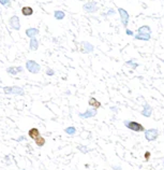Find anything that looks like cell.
Masks as SVG:
<instances>
[{
  "mask_svg": "<svg viewBox=\"0 0 164 170\" xmlns=\"http://www.w3.org/2000/svg\"><path fill=\"white\" fill-rule=\"evenodd\" d=\"M161 62H163V64H164V59H161Z\"/></svg>",
  "mask_w": 164,
  "mask_h": 170,
  "instance_id": "33",
  "label": "cell"
},
{
  "mask_svg": "<svg viewBox=\"0 0 164 170\" xmlns=\"http://www.w3.org/2000/svg\"><path fill=\"white\" fill-rule=\"evenodd\" d=\"M117 12H118V14H119L120 22H121V24H122L123 27H124V29L128 28L129 21H130V14H129V12L123 8H118Z\"/></svg>",
  "mask_w": 164,
  "mask_h": 170,
  "instance_id": "5",
  "label": "cell"
},
{
  "mask_svg": "<svg viewBox=\"0 0 164 170\" xmlns=\"http://www.w3.org/2000/svg\"><path fill=\"white\" fill-rule=\"evenodd\" d=\"M45 73H46V75H48V77H53V75H55V70L51 69V68H47V69L45 70Z\"/></svg>",
  "mask_w": 164,
  "mask_h": 170,
  "instance_id": "26",
  "label": "cell"
},
{
  "mask_svg": "<svg viewBox=\"0 0 164 170\" xmlns=\"http://www.w3.org/2000/svg\"><path fill=\"white\" fill-rule=\"evenodd\" d=\"M3 93L5 95H15V96H24L25 95V90L22 86L14 85V86H4L2 87Z\"/></svg>",
  "mask_w": 164,
  "mask_h": 170,
  "instance_id": "1",
  "label": "cell"
},
{
  "mask_svg": "<svg viewBox=\"0 0 164 170\" xmlns=\"http://www.w3.org/2000/svg\"><path fill=\"white\" fill-rule=\"evenodd\" d=\"M144 156H145V160H146V162H148L149 158H150V156H151V153L149 152V151H147V152H145Z\"/></svg>",
  "mask_w": 164,
  "mask_h": 170,
  "instance_id": "28",
  "label": "cell"
},
{
  "mask_svg": "<svg viewBox=\"0 0 164 170\" xmlns=\"http://www.w3.org/2000/svg\"><path fill=\"white\" fill-rule=\"evenodd\" d=\"M134 40H139V41H150L151 39V35L150 34H136L134 35Z\"/></svg>",
  "mask_w": 164,
  "mask_h": 170,
  "instance_id": "15",
  "label": "cell"
},
{
  "mask_svg": "<svg viewBox=\"0 0 164 170\" xmlns=\"http://www.w3.org/2000/svg\"><path fill=\"white\" fill-rule=\"evenodd\" d=\"M0 5L4 7V8H11V5H12V2H11V0H0Z\"/></svg>",
  "mask_w": 164,
  "mask_h": 170,
  "instance_id": "25",
  "label": "cell"
},
{
  "mask_svg": "<svg viewBox=\"0 0 164 170\" xmlns=\"http://www.w3.org/2000/svg\"><path fill=\"white\" fill-rule=\"evenodd\" d=\"M22 14H23L24 16H26V17H29V16H31L32 14H34V9L31 8V7H29V5H25V7H23L21 10Z\"/></svg>",
  "mask_w": 164,
  "mask_h": 170,
  "instance_id": "17",
  "label": "cell"
},
{
  "mask_svg": "<svg viewBox=\"0 0 164 170\" xmlns=\"http://www.w3.org/2000/svg\"><path fill=\"white\" fill-rule=\"evenodd\" d=\"M116 10L115 9H113V8H110V9H108L107 11H106L105 13H103L102 15L104 16V17H107V16H114V15H116Z\"/></svg>",
  "mask_w": 164,
  "mask_h": 170,
  "instance_id": "23",
  "label": "cell"
},
{
  "mask_svg": "<svg viewBox=\"0 0 164 170\" xmlns=\"http://www.w3.org/2000/svg\"><path fill=\"white\" fill-rule=\"evenodd\" d=\"M152 112H154L152 107L147 102L144 103V108L142 110V115L145 116V117H150L152 115Z\"/></svg>",
  "mask_w": 164,
  "mask_h": 170,
  "instance_id": "11",
  "label": "cell"
},
{
  "mask_svg": "<svg viewBox=\"0 0 164 170\" xmlns=\"http://www.w3.org/2000/svg\"><path fill=\"white\" fill-rule=\"evenodd\" d=\"M123 124H124V126L127 127L128 129L132 130V132H145L146 129L144 127L143 124L139 123V122H135V121H123Z\"/></svg>",
  "mask_w": 164,
  "mask_h": 170,
  "instance_id": "2",
  "label": "cell"
},
{
  "mask_svg": "<svg viewBox=\"0 0 164 170\" xmlns=\"http://www.w3.org/2000/svg\"><path fill=\"white\" fill-rule=\"evenodd\" d=\"M54 17L57 21H62V20H64V17H66V13L62 10H56L54 12Z\"/></svg>",
  "mask_w": 164,
  "mask_h": 170,
  "instance_id": "20",
  "label": "cell"
},
{
  "mask_svg": "<svg viewBox=\"0 0 164 170\" xmlns=\"http://www.w3.org/2000/svg\"><path fill=\"white\" fill-rule=\"evenodd\" d=\"M126 35L129 37H134V31L131 30V29H129V28H126Z\"/></svg>",
  "mask_w": 164,
  "mask_h": 170,
  "instance_id": "27",
  "label": "cell"
},
{
  "mask_svg": "<svg viewBox=\"0 0 164 170\" xmlns=\"http://www.w3.org/2000/svg\"><path fill=\"white\" fill-rule=\"evenodd\" d=\"M25 67H26V69L28 70L30 73H32V74H38L39 72H41V65L38 64V62L34 59L27 60Z\"/></svg>",
  "mask_w": 164,
  "mask_h": 170,
  "instance_id": "3",
  "label": "cell"
},
{
  "mask_svg": "<svg viewBox=\"0 0 164 170\" xmlns=\"http://www.w3.org/2000/svg\"><path fill=\"white\" fill-rule=\"evenodd\" d=\"M151 28L148 25H143L137 28V34H150L151 35Z\"/></svg>",
  "mask_w": 164,
  "mask_h": 170,
  "instance_id": "19",
  "label": "cell"
},
{
  "mask_svg": "<svg viewBox=\"0 0 164 170\" xmlns=\"http://www.w3.org/2000/svg\"><path fill=\"white\" fill-rule=\"evenodd\" d=\"M34 143H36V145L38 147H43L44 145H45V143H46V140H45V138H44V137L40 136L38 139L34 140Z\"/></svg>",
  "mask_w": 164,
  "mask_h": 170,
  "instance_id": "21",
  "label": "cell"
},
{
  "mask_svg": "<svg viewBox=\"0 0 164 170\" xmlns=\"http://www.w3.org/2000/svg\"><path fill=\"white\" fill-rule=\"evenodd\" d=\"M21 170H27V169H21Z\"/></svg>",
  "mask_w": 164,
  "mask_h": 170,
  "instance_id": "34",
  "label": "cell"
},
{
  "mask_svg": "<svg viewBox=\"0 0 164 170\" xmlns=\"http://www.w3.org/2000/svg\"><path fill=\"white\" fill-rule=\"evenodd\" d=\"M24 140H26L25 137H24V136H19L17 139H16V141H17V142H22V141H24Z\"/></svg>",
  "mask_w": 164,
  "mask_h": 170,
  "instance_id": "31",
  "label": "cell"
},
{
  "mask_svg": "<svg viewBox=\"0 0 164 170\" xmlns=\"http://www.w3.org/2000/svg\"><path fill=\"white\" fill-rule=\"evenodd\" d=\"M28 136L30 139H32L34 141L36 139H38L39 137L41 136V132H40V130H39L38 128H36V127H32V128H30L28 130Z\"/></svg>",
  "mask_w": 164,
  "mask_h": 170,
  "instance_id": "13",
  "label": "cell"
},
{
  "mask_svg": "<svg viewBox=\"0 0 164 170\" xmlns=\"http://www.w3.org/2000/svg\"><path fill=\"white\" fill-rule=\"evenodd\" d=\"M39 47H40V42H39L38 39L34 37V38H31L30 41H29V50L32 52L38 51Z\"/></svg>",
  "mask_w": 164,
  "mask_h": 170,
  "instance_id": "14",
  "label": "cell"
},
{
  "mask_svg": "<svg viewBox=\"0 0 164 170\" xmlns=\"http://www.w3.org/2000/svg\"><path fill=\"white\" fill-rule=\"evenodd\" d=\"M9 26L11 27V29L13 30H21V21H19V17L17 15H12L10 18H9Z\"/></svg>",
  "mask_w": 164,
  "mask_h": 170,
  "instance_id": "7",
  "label": "cell"
},
{
  "mask_svg": "<svg viewBox=\"0 0 164 170\" xmlns=\"http://www.w3.org/2000/svg\"><path fill=\"white\" fill-rule=\"evenodd\" d=\"M99 9H100V7H99L98 2L95 1V0H92V1H87L86 3L83 5V10L86 13H89V14H93V13L98 12Z\"/></svg>",
  "mask_w": 164,
  "mask_h": 170,
  "instance_id": "4",
  "label": "cell"
},
{
  "mask_svg": "<svg viewBox=\"0 0 164 170\" xmlns=\"http://www.w3.org/2000/svg\"><path fill=\"white\" fill-rule=\"evenodd\" d=\"M162 165H163V167H164V159L162 160Z\"/></svg>",
  "mask_w": 164,
  "mask_h": 170,
  "instance_id": "32",
  "label": "cell"
},
{
  "mask_svg": "<svg viewBox=\"0 0 164 170\" xmlns=\"http://www.w3.org/2000/svg\"><path fill=\"white\" fill-rule=\"evenodd\" d=\"M64 132H66L67 135H69V136H74V135H76L77 130L74 126H69L64 129Z\"/></svg>",
  "mask_w": 164,
  "mask_h": 170,
  "instance_id": "22",
  "label": "cell"
},
{
  "mask_svg": "<svg viewBox=\"0 0 164 170\" xmlns=\"http://www.w3.org/2000/svg\"><path fill=\"white\" fill-rule=\"evenodd\" d=\"M126 66H127V67H129V68H131V69L135 70V69H137V68L139 67V64L136 62L135 58H131V59H129V60H127V62H126Z\"/></svg>",
  "mask_w": 164,
  "mask_h": 170,
  "instance_id": "18",
  "label": "cell"
},
{
  "mask_svg": "<svg viewBox=\"0 0 164 170\" xmlns=\"http://www.w3.org/2000/svg\"><path fill=\"white\" fill-rule=\"evenodd\" d=\"M77 149H78V151L82 153H84V154H87V153H89L90 150L88 149V147H86V145H83V144H80L77 145Z\"/></svg>",
  "mask_w": 164,
  "mask_h": 170,
  "instance_id": "24",
  "label": "cell"
},
{
  "mask_svg": "<svg viewBox=\"0 0 164 170\" xmlns=\"http://www.w3.org/2000/svg\"><path fill=\"white\" fill-rule=\"evenodd\" d=\"M144 134H145V139L147 140L148 142H154L156 141L158 138H159V129L157 128H149V129H146L145 132H144Z\"/></svg>",
  "mask_w": 164,
  "mask_h": 170,
  "instance_id": "6",
  "label": "cell"
},
{
  "mask_svg": "<svg viewBox=\"0 0 164 170\" xmlns=\"http://www.w3.org/2000/svg\"><path fill=\"white\" fill-rule=\"evenodd\" d=\"M112 169H113V170H121V169H122V168H121V166H119V165H113V166H112Z\"/></svg>",
  "mask_w": 164,
  "mask_h": 170,
  "instance_id": "30",
  "label": "cell"
},
{
  "mask_svg": "<svg viewBox=\"0 0 164 170\" xmlns=\"http://www.w3.org/2000/svg\"><path fill=\"white\" fill-rule=\"evenodd\" d=\"M98 114V109L95 108H88L87 110L83 112V113H78V116H80L81 119H91V117H95V115Z\"/></svg>",
  "mask_w": 164,
  "mask_h": 170,
  "instance_id": "8",
  "label": "cell"
},
{
  "mask_svg": "<svg viewBox=\"0 0 164 170\" xmlns=\"http://www.w3.org/2000/svg\"><path fill=\"white\" fill-rule=\"evenodd\" d=\"M88 105H89V107H91V108H95V109H99L102 107V105H101V102L99 100H98L97 98L95 97H90L89 100H88Z\"/></svg>",
  "mask_w": 164,
  "mask_h": 170,
  "instance_id": "16",
  "label": "cell"
},
{
  "mask_svg": "<svg viewBox=\"0 0 164 170\" xmlns=\"http://www.w3.org/2000/svg\"><path fill=\"white\" fill-rule=\"evenodd\" d=\"M81 45H82L81 51H82L84 54H91V53H93V51H95V45H93L92 43H90L89 41H83L82 43H81Z\"/></svg>",
  "mask_w": 164,
  "mask_h": 170,
  "instance_id": "9",
  "label": "cell"
},
{
  "mask_svg": "<svg viewBox=\"0 0 164 170\" xmlns=\"http://www.w3.org/2000/svg\"><path fill=\"white\" fill-rule=\"evenodd\" d=\"M7 73H9L10 75H17L18 73H22L24 72V67H22V66H17V67H14V66H12V67H8L7 68Z\"/></svg>",
  "mask_w": 164,
  "mask_h": 170,
  "instance_id": "10",
  "label": "cell"
},
{
  "mask_svg": "<svg viewBox=\"0 0 164 170\" xmlns=\"http://www.w3.org/2000/svg\"><path fill=\"white\" fill-rule=\"evenodd\" d=\"M110 111H113L114 113H118V111H119V109H118L117 107H110Z\"/></svg>",
  "mask_w": 164,
  "mask_h": 170,
  "instance_id": "29",
  "label": "cell"
},
{
  "mask_svg": "<svg viewBox=\"0 0 164 170\" xmlns=\"http://www.w3.org/2000/svg\"><path fill=\"white\" fill-rule=\"evenodd\" d=\"M40 34V30H39L38 28H36V27H30V28H27L25 31V35L28 38H34V37H37L38 35Z\"/></svg>",
  "mask_w": 164,
  "mask_h": 170,
  "instance_id": "12",
  "label": "cell"
}]
</instances>
